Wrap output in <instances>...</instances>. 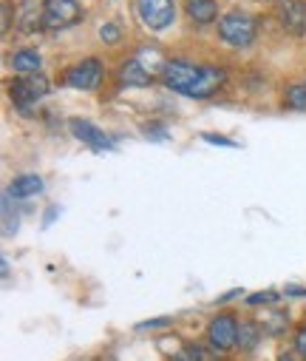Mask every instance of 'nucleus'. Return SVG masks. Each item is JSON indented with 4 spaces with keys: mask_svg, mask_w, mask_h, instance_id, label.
I'll list each match as a JSON object with an SVG mask.
<instances>
[{
    "mask_svg": "<svg viewBox=\"0 0 306 361\" xmlns=\"http://www.w3.org/2000/svg\"><path fill=\"white\" fill-rule=\"evenodd\" d=\"M162 80L176 94L204 100V97H213L219 92L227 80V74L219 66H193L184 60H170L162 66Z\"/></svg>",
    "mask_w": 306,
    "mask_h": 361,
    "instance_id": "f257e3e1",
    "label": "nucleus"
},
{
    "mask_svg": "<svg viewBox=\"0 0 306 361\" xmlns=\"http://www.w3.org/2000/svg\"><path fill=\"white\" fill-rule=\"evenodd\" d=\"M258 35V26L250 15H241V12H230L219 20V37L227 43V46H236V49H244L255 40Z\"/></svg>",
    "mask_w": 306,
    "mask_h": 361,
    "instance_id": "f03ea898",
    "label": "nucleus"
},
{
    "mask_svg": "<svg viewBox=\"0 0 306 361\" xmlns=\"http://www.w3.org/2000/svg\"><path fill=\"white\" fill-rule=\"evenodd\" d=\"M82 6L79 0H43V26L46 29H68L79 23Z\"/></svg>",
    "mask_w": 306,
    "mask_h": 361,
    "instance_id": "7ed1b4c3",
    "label": "nucleus"
},
{
    "mask_svg": "<svg viewBox=\"0 0 306 361\" xmlns=\"http://www.w3.org/2000/svg\"><path fill=\"white\" fill-rule=\"evenodd\" d=\"M9 94L15 100V106L20 109H29L34 106L40 97L49 94V80L43 74H26V77H18L9 82Z\"/></svg>",
    "mask_w": 306,
    "mask_h": 361,
    "instance_id": "20e7f679",
    "label": "nucleus"
},
{
    "mask_svg": "<svg viewBox=\"0 0 306 361\" xmlns=\"http://www.w3.org/2000/svg\"><path fill=\"white\" fill-rule=\"evenodd\" d=\"M136 12H139L142 23L153 32H162L176 20L173 0H136Z\"/></svg>",
    "mask_w": 306,
    "mask_h": 361,
    "instance_id": "39448f33",
    "label": "nucleus"
},
{
    "mask_svg": "<svg viewBox=\"0 0 306 361\" xmlns=\"http://www.w3.org/2000/svg\"><path fill=\"white\" fill-rule=\"evenodd\" d=\"M99 80H102V63L94 60V57L71 66L68 74H65V82L71 88H79V92H94V88L99 85Z\"/></svg>",
    "mask_w": 306,
    "mask_h": 361,
    "instance_id": "423d86ee",
    "label": "nucleus"
},
{
    "mask_svg": "<svg viewBox=\"0 0 306 361\" xmlns=\"http://www.w3.org/2000/svg\"><path fill=\"white\" fill-rule=\"evenodd\" d=\"M208 338H210V344H213L219 353L233 350V347L238 344V322H236L233 316H227V313L216 316V319L210 322V327H208Z\"/></svg>",
    "mask_w": 306,
    "mask_h": 361,
    "instance_id": "0eeeda50",
    "label": "nucleus"
},
{
    "mask_svg": "<svg viewBox=\"0 0 306 361\" xmlns=\"http://www.w3.org/2000/svg\"><path fill=\"white\" fill-rule=\"evenodd\" d=\"M278 18H281V26L289 35H303L306 32V4L303 0H283V4L278 6Z\"/></svg>",
    "mask_w": 306,
    "mask_h": 361,
    "instance_id": "6e6552de",
    "label": "nucleus"
},
{
    "mask_svg": "<svg viewBox=\"0 0 306 361\" xmlns=\"http://www.w3.org/2000/svg\"><path fill=\"white\" fill-rule=\"evenodd\" d=\"M71 131H74V137H77L79 142L91 145L94 151H108V148H114L111 137H108L106 131H99L96 126H91L88 120H71Z\"/></svg>",
    "mask_w": 306,
    "mask_h": 361,
    "instance_id": "1a4fd4ad",
    "label": "nucleus"
},
{
    "mask_svg": "<svg viewBox=\"0 0 306 361\" xmlns=\"http://www.w3.org/2000/svg\"><path fill=\"white\" fill-rule=\"evenodd\" d=\"M184 12L193 23L198 26H208L219 18V6H216V0H184Z\"/></svg>",
    "mask_w": 306,
    "mask_h": 361,
    "instance_id": "9d476101",
    "label": "nucleus"
},
{
    "mask_svg": "<svg viewBox=\"0 0 306 361\" xmlns=\"http://www.w3.org/2000/svg\"><path fill=\"white\" fill-rule=\"evenodd\" d=\"M120 80H122L125 85H148V82L153 80V74L148 71V66H145L139 57H134V60H125V63H122Z\"/></svg>",
    "mask_w": 306,
    "mask_h": 361,
    "instance_id": "9b49d317",
    "label": "nucleus"
},
{
    "mask_svg": "<svg viewBox=\"0 0 306 361\" xmlns=\"http://www.w3.org/2000/svg\"><path fill=\"white\" fill-rule=\"evenodd\" d=\"M40 191H43V179H40L37 173H23V176H18L15 183H12V188H9V194L18 197V200L37 197Z\"/></svg>",
    "mask_w": 306,
    "mask_h": 361,
    "instance_id": "f8f14e48",
    "label": "nucleus"
},
{
    "mask_svg": "<svg viewBox=\"0 0 306 361\" xmlns=\"http://www.w3.org/2000/svg\"><path fill=\"white\" fill-rule=\"evenodd\" d=\"M40 66H43V57H40L37 51H32V49H23V51H15V54H12V68L20 71L23 77H26V74H37Z\"/></svg>",
    "mask_w": 306,
    "mask_h": 361,
    "instance_id": "ddd939ff",
    "label": "nucleus"
},
{
    "mask_svg": "<svg viewBox=\"0 0 306 361\" xmlns=\"http://www.w3.org/2000/svg\"><path fill=\"white\" fill-rule=\"evenodd\" d=\"M43 26V9H37L34 0H23L20 4V29L23 32H37Z\"/></svg>",
    "mask_w": 306,
    "mask_h": 361,
    "instance_id": "4468645a",
    "label": "nucleus"
},
{
    "mask_svg": "<svg viewBox=\"0 0 306 361\" xmlns=\"http://www.w3.org/2000/svg\"><path fill=\"white\" fill-rule=\"evenodd\" d=\"M173 361H216V353L208 350L204 344H184V347L173 355Z\"/></svg>",
    "mask_w": 306,
    "mask_h": 361,
    "instance_id": "2eb2a0df",
    "label": "nucleus"
},
{
    "mask_svg": "<svg viewBox=\"0 0 306 361\" xmlns=\"http://www.w3.org/2000/svg\"><path fill=\"white\" fill-rule=\"evenodd\" d=\"M261 341V327L253 322H241L238 324V347L241 350H255Z\"/></svg>",
    "mask_w": 306,
    "mask_h": 361,
    "instance_id": "dca6fc26",
    "label": "nucleus"
},
{
    "mask_svg": "<svg viewBox=\"0 0 306 361\" xmlns=\"http://www.w3.org/2000/svg\"><path fill=\"white\" fill-rule=\"evenodd\" d=\"M283 103L295 111H306V85H292L283 97Z\"/></svg>",
    "mask_w": 306,
    "mask_h": 361,
    "instance_id": "f3484780",
    "label": "nucleus"
},
{
    "mask_svg": "<svg viewBox=\"0 0 306 361\" xmlns=\"http://www.w3.org/2000/svg\"><path fill=\"white\" fill-rule=\"evenodd\" d=\"M99 37L106 40V43H120V26L117 23H106L99 29Z\"/></svg>",
    "mask_w": 306,
    "mask_h": 361,
    "instance_id": "a211bd4d",
    "label": "nucleus"
},
{
    "mask_svg": "<svg viewBox=\"0 0 306 361\" xmlns=\"http://www.w3.org/2000/svg\"><path fill=\"white\" fill-rule=\"evenodd\" d=\"M295 350L306 358V327H300V330L295 333Z\"/></svg>",
    "mask_w": 306,
    "mask_h": 361,
    "instance_id": "6ab92c4d",
    "label": "nucleus"
},
{
    "mask_svg": "<svg viewBox=\"0 0 306 361\" xmlns=\"http://www.w3.org/2000/svg\"><path fill=\"white\" fill-rule=\"evenodd\" d=\"M275 299H278L275 293H261V296H250V305H269Z\"/></svg>",
    "mask_w": 306,
    "mask_h": 361,
    "instance_id": "aec40b11",
    "label": "nucleus"
},
{
    "mask_svg": "<svg viewBox=\"0 0 306 361\" xmlns=\"http://www.w3.org/2000/svg\"><path fill=\"white\" fill-rule=\"evenodd\" d=\"M9 26H12V4L4 0V35L9 32Z\"/></svg>",
    "mask_w": 306,
    "mask_h": 361,
    "instance_id": "412c9836",
    "label": "nucleus"
},
{
    "mask_svg": "<svg viewBox=\"0 0 306 361\" xmlns=\"http://www.w3.org/2000/svg\"><path fill=\"white\" fill-rule=\"evenodd\" d=\"M204 140H208V142H219V145H236V142H230V140H224V137H216V134H204Z\"/></svg>",
    "mask_w": 306,
    "mask_h": 361,
    "instance_id": "4be33fe9",
    "label": "nucleus"
},
{
    "mask_svg": "<svg viewBox=\"0 0 306 361\" xmlns=\"http://www.w3.org/2000/svg\"><path fill=\"white\" fill-rule=\"evenodd\" d=\"M278 361H295V358H292V355H289V353H283V355H281V358H278Z\"/></svg>",
    "mask_w": 306,
    "mask_h": 361,
    "instance_id": "5701e85b",
    "label": "nucleus"
}]
</instances>
